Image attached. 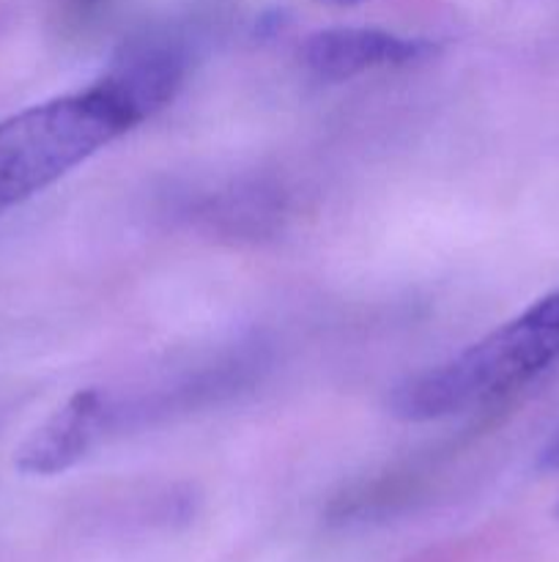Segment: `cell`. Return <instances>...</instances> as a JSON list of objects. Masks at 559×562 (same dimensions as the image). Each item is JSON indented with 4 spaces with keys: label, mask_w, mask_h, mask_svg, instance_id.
<instances>
[{
    "label": "cell",
    "mask_w": 559,
    "mask_h": 562,
    "mask_svg": "<svg viewBox=\"0 0 559 562\" xmlns=\"http://www.w3.org/2000/svg\"><path fill=\"white\" fill-rule=\"evenodd\" d=\"M540 467L548 472H559V431L546 442L540 453Z\"/></svg>",
    "instance_id": "obj_6"
},
{
    "label": "cell",
    "mask_w": 559,
    "mask_h": 562,
    "mask_svg": "<svg viewBox=\"0 0 559 562\" xmlns=\"http://www.w3.org/2000/svg\"><path fill=\"white\" fill-rule=\"evenodd\" d=\"M557 516H559V508H557Z\"/></svg>",
    "instance_id": "obj_9"
},
{
    "label": "cell",
    "mask_w": 559,
    "mask_h": 562,
    "mask_svg": "<svg viewBox=\"0 0 559 562\" xmlns=\"http://www.w3.org/2000/svg\"><path fill=\"white\" fill-rule=\"evenodd\" d=\"M436 53L427 38H406L378 27H329L312 33L301 47L307 69L327 82L351 80L381 66H406Z\"/></svg>",
    "instance_id": "obj_4"
},
{
    "label": "cell",
    "mask_w": 559,
    "mask_h": 562,
    "mask_svg": "<svg viewBox=\"0 0 559 562\" xmlns=\"http://www.w3.org/2000/svg\"><path fill=\"white\" fill-rule=\"evenodd\" d=\"M334 3H356V0H334Z\"/></svg>",
    "instance_id": "obj_8"
},
{
    "label": "cell",
    "mask_w": 559,
    "mask_h": 562,
    "mask_svg": "<svg viewBox=\"0 0 559 562\" xmlns=\"http://www.w3.org/2000/svg\"><path fill=\"white\" fill-rule=\"evenodd\" d=\"M551 300H554V305L559 307V291H551Z\"/></svg>",
    "instance_id": "obj_7"
},
{
    "label": "cell",
    "mask_w": 559,
    "mask_h": 562,
    "mask_svg": "<svg viewBox=\"0 0 559 562\" xmlns=\"http://www.w3.org/2000/svg\"><path fill=\"white\" fill-rule=\"evenodd\" d=\"M559 360V311L548 296L471 344L453 360L409 376L389 395V412L427 423L515 393Z\"/></svg>",
    "instance_id": "obj_1"
},
{
    "label": "cell",
    "mask_w": 559,
    "mask_h": 562,
    "mask_svg": "<svg viewBox=\"0 0 559 562\" xmlns=\"http://www.w3.org/2000/svg\"><path fill=\"white\" fill-rule=\"evenodd\" d=\"M137 126L102 80L0 121V212L85 162Z\"/></svg>",
    "instance_id": "obj_2"
},
{
    "label": "cell",
    "mask_w": 559,
    "mask_h": 562,
    "mask_svg": "<svg viewBox=\"0 0 559 562\" xmlns=\"http://www.w3.org/2000/svg\"><path fill=\"white\" fill-rule=\"evenodd\" d=\"M115 423V404L99 390H80L47 417L16 448L14 464L22 475L49 477L85 459L88 450Z\"/></svg>",
    "instance_id": "obj_3"
},
{
    "label": "cell",
    "mask_w": 559,
    "mask_h": 562,
    "mask_svg": "<svg viewBox=\"0 0 559 562\" xmlns=\"http://www.w3.org/2000/svg\"><path fill=\"white\" fill-rule=\"evenodd\" d=\"M184 75V49L164 38H148V42L126 47L124 55L102 77V82L140 124L148 115L173 102Z\"/></svg>",
    "instance_id": "obj_5"
}]
</instances>
